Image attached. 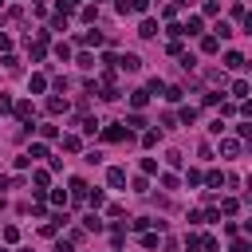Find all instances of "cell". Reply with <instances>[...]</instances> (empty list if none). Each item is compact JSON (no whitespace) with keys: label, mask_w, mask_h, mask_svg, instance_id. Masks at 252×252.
I'll return each instance as SVG.
<instances>
[{"label":"cell","mask_w":252,"mask_h":252,"mask_svg":"<svg viewBox=\"0 0 252 252\" xmlns=\"http://www.w3.org/2000/svg\"><path fill=\"white\" fill-rule=\"evenodd\" d=\"M233 252H248V240H233Z\"/></svg>","instance_id":"60d3db41"},{"label":"cell","mask_w":252,"mask_h":252,"mask_svg":"<svg viewBox=\"0 0 252 252\" xmlns=\"http://www.w3.org/2000/svg\"><path fill=\"white\" fill-rule=\"evenodd\" d=\"M146 103H150V91H134V94H130V107H134V110H142Z\"/></svg>","instance_id":"9c48e42d"},{"label":"cell","mask_w":252,"mask_h":252,"mask_svg":"<svg viewBox=\"0 0 252 252\" xmlns=\"http://www.w3.org/2000/svg\"><path fill=\"white\" fill-rule=\"evenodd\" d=\"M99 134H103L107 142H122V138H126V130H122V122H110V126H99Z\"/></svg>","instance_id":"6da1fadb"},{"label":"cell","mask_w":252,"mask_h":252,"mask_svg":"<svg viewBox=\"0 0 252 252\" xmlns=\"http://www.w3.org/2000/svg\"><path fill=\"white\" fill-rule=\"evenodd\" d=\"M79 126H83V134H99V118H79Z\"/></svg>","instance_id":"ffe728a7"},{"label":"cell","mask_w":252,"mask_h":252,"mask_svg":"<svg viewBox=\"0 0 252 252\" xmlns=\"http://www.w3.org/2000/svg\"><path fill=\"white\" fill-rule=\"evenodd\" d=\"M12 110H16V118H20L24 126L32 122V103H12Z\"/></svg>","instance_id":"5b68a950"},{"label":"cell","mask_w":252,"mask_h":252,"mask_svg":"<svg viewBox=\"0 0 252 252\" xmlns=\"http://www.w3.org/2000/svg\"><path fill=\"white\" fill-rule=\"evenodd\" d=\"M0 252H8V248H0Z\"/></svg>","instance_id":"f6af8a7d"},{"label":"cell","mask_w":252,"mask_h":252,"mask_svg":"<svg viewBox=\"0 0 252 252\" xmlns=\"http://www.w3.org/2000/svg\"><path fill=\"white\" fill-rule=\"evenodd\" d=\"M83 229H91V233H99V229H103V220L94 217V213H87V217H83Z\"/></svg>","instance_id":"d6986e66"},{"label":"cell","mask_w":252,"mask_h":252,"mask_svg":"<svg viewBox=\"0 0 252 252\" xmlns=\"http://www.w3.org/2000/svg\"><path fill=\"white\" fill-rule=\"evenodd\" d=\"M12 110V99H8V94H0V114H8Z\"/></svg>","instance_id":"74e56055"},{"label":"cell","mask_w":252,"mask_h":252,"mask_svg":"<svg viewBox=\"0 0 252 252\" xmlns=\"http://www.w3.org/2000/svg\"><path fill=\"white\" fill-rule=\"evenodd\" d=\"M201 28H205V20H201V16H189V20L181 24V36H201Z\"/></svg>","instance_id":"7a4b0ae2"},{"label":"cell","mask_w":252,"mask_h":252,"mask_svg":"<svg viewBox=\"0 0 252 252\" xmlns=\"http://www.w3.org/2000/svg\"><path fill=\"white\" fill-rule=\"evenodd\" d=\"M75 4H79V0H59V8H63V12H67V8H75Z\"/></svg>","instance_id":"b9f144b4"},{"label":"cell","mask_w":252,"mask_h":252,"mask_svg":"<svg viewBox=\"0 0 252 252\" xmlns=\"http://www.w3.org/2000/svg\"><path fill=\"white\" fill-rule=\"evenodd\" d=\"M55 55H59L63 63H67V59H71V47H67V44H63V40H59V44H55Z\"/></svg>","instance_id":"f1b7e54d"},{"label":"cell","mask_w":252,"mask_h":252,"mask_svg":"<svg viewBox=\"0 0 252 252\" xmlns=\"http://www.w3.org/2000/svg\"><path fill=\"white\" fill-rule=\"evenodd\" d=\"M55 252H75V248H71V240H59V244H55Z\"/></svg>","instance_id":"ab89813d"},{"label":"cell","mask_w":252,"mask_h":252,"mask_svg":"<svg viewBox=\"0 0 252 252\" xmlns=\"http://www.w3.org/2000/svg\"><path fill=\"white\" fill-rule=\"evenodd\" d=\"M0 51H12V36H4V32H0Z\"/></svg>","instance_id":"f35d334b"},{"label":"cell","mask_w":252,"mask_h":252,"mask_svg":"<svg viewBox=\"0 0 252 252\" xmlns=\"http://www.w3.org/2000/svg\"><path fill=\"white\" fill-rule=\"evenodd\" d=\"M94 4H99V0H94Z\"/></svg>","instance_id":"bcb514c9"},{"label":"cell","mask_w":252,"mask_h":252,"mask_svg":"<svg viewBox=\"0 0 252 252\" xmlns=\"http://www.w3.org/2000/svg\"><path fill=\"white\" fill-rule=\"evenodd\" d=\"M150 8V0H130V12H146Z\"/></svg>","instance_id":"8d00e7d4"},{"label":"cell","mask_w":252,"mask_h":252,"mask_svg":"<svg viewBox=\"0 0 252 252\" xmlns=\"http://www.w3.org/2000/svg\"><path fill=\"white\" fill-rule=\"evenodd\" d=\"M20 252H32V248H20Z\"/></svg>","instance_id":"7bdbcfd3"},{"label":"cell","mask_w":252,"mask_h":252,"mask_svg":"<svg viewBox=\"0 0 252 252\" xmlns=\"http://www.w3.org/2000/svg\"><path fill=\"white\" fill-rule=\"evenodd\" d=\"M114 67H122V71H138V67H142V59L126 51V55H118V63H114Z\"/></svg>","instance_id":"277c9868"},{"label":"cell","mask_w":252,"mask_h":252,"mask_svg":"<svg viewBox=\"0 0 252 252\" xmlns=\"http://www.w3.org/2000/svg\"><path fill=\"white\" fill-rule=\"evenodd\" d=\"M146 91H150V94H162V91H166V83H162V79H150V87H146Z\"/></svg>","instance_id":"e575fe53"},{"label":"cell","mask_w":252,"mask_h":252,"mask_svg":"<svg viewBox=\"0 0 252 252\" xmlns=\"http://www.w3.org/2000/svg\"><path fill=\"white\" fill-rule=\"evenodd\" d=\"M122 126H130V130H142V126H146V118H142V114H138V110H134V114H130V118H126V122H122Z\"/></svg>","instance_id":"603a6c76"},{"label":"cell","mask_w":252,"mask_h":252,"mask_svg":"<svg viewBox=\"0 0 252 252\" xmlns=\"http://www.w3.org/2000/svg\"><path fill=\"white\" fill-rule=\"evenodd\" d=\"M83 142H79V134H63V150H67V154H75Z\"/></svg>","instance_id":"2e32d148"},{"label":"cell","mask_w":252,"mask_h":252,"mask_svg":"<svg viewBox=\"0 0 252 252\" xmlns=\"http://www.w3.org/2000/svg\"><path fill=\"white\" fill-rule=\"evenodd\" d=\"M28 87H32V94H40V91H47V79H44V75H32Z\"/></svg>","instance_id":"7402d4cb"},{"label":"cell","mask_w":252,"mask_h":252,"mask_svg":"<svg viewBox=\"0 0 252 252\" xmlns=\"http://www.w3.org/2000/svg\"><path fill=\"white\" fill-rule=\"evenodd\" d=\"M75 63H79V67H83V71H91V67H94V55H87V51H83V55H79Z\"/></svg>","instance_id":"4dcf8cb0"},{"label":"cell","mask_w":252,"mask_h":252,"mask_svg":"<svg viewBox=\"0 0 252 252\" xmlns=\"http://www.w3.org/2000/svg\"><path fill=\"white\" fill-rule=\"evenodd\" d=\"M142 248H158V233H142Z\"/></svg>","instance_id":"836d02e7"},{"label":"cell","mask_w":252,"mask_h":252,"mask_svg":"<svg viewBox=\"0 0 252 252\" xmlns=\"http://www.w3.org/2000/svg\"><path fill=\"white\" fill-rule=\"evenodd\" d=\"M217 47H220V40H217V36H205V40H201V51H205V55H213Z\"/></svg>","instance_id":"44dd1931"},{"label":"cell","mask_w":252,"mask_h":252,"mask_svg":"<svg viewBox=\"0 0 252 252\" xmlns=\"http://www.w3.org/2000/svg\"><path fill=\"white\" fill-rule=\"evenodd\" d=\"M87 201H91V205H94V209H99V205H103V201H107V193H103V189H94V193H87Z\"/></svg>","instance_id":"4316f807"},{"label":"cell","mask_w":252,"mask_h":252,"mask_svg":"<svg viewBox=\"0 0 252 252\" xmlns=\"http://www.w3.org/2000/svg\"><path fill=\"white\" fill-rule=\"evenodd\" d=\"M51 28H55V32H67V12H63V8L51 16Z\"/></svg>","instance_id":"4fadbf2b"},{"label":"cell","mask_w":252,"mask_h":252,"mask_svg":"<svg viewBox=\"0 0 252 252\" xmlns=\"http://www.w3.org/2000/svg\"><path fill=\"white\" fill-rule=\"evenodd\" d=\"M71 197H75V201H83V197H87V181L71 177Z\"/></svg>","instance_id":"30bf717a"},{"label":"cell","mask_w":252,"mask_h":252,"mask_svg":"<svg viewBox=\"0 0 252 252\" xmlns=\"http://www.w3.org/2000/svg\"><path fill=\"white\" fill-rule=\"evenodd\" d=\"M213 32H217V40H229V36H233V28H229V24H225V20H220V24H217V28H213Z\"/></svg>","instance_id":"d4e9b609"},{"label":"cell","mask_w":252,"mask_h":252,"mask_svg":"<svg viewBox=\"0 0 252 252\" xmlns=\"http://www.w3.org/2000/svg\"><path fill=\"white\" fill-rule=\"evenodd\" d=\"M142 173H158V162H154V158H142Z\"/></svg>","instance_id":"d590c367"},{"label":"cell","mask_w":252,"mask_h":252,"mask_svg":"<svg viewBox=\"0 0 252 252\" xmlns=\"http://www.w3.org/2000/svg\"><path fill=\"white\" fill-rule=\"evenodd\" d=\"M107 185H110V189H122V185H126V170L110 166V170H107Z\"/></svg>","instance_id":"3957f363"},{"label":"cell","mask_w":252,"mask_h":252,"mask_svg":"<svg viewBox=\"0 0 252 252\" xmlns=\"http://www.w3.org/2000/svg\"><path fill=\"white\" fill-rule=\"evenodd\" d=\"M79 44H103V32H79Z\"/></svg>","instance_id":"7c38bea8"},{"label":"cell","mask_w":252,"mask_h":252,"mask_svg":"<svg viewBox=\"0 0 252 252\" xmlns=\"http://www.w3.org/2000/svg\"><path fill=\"white\" fill-rule=\"evenodd\" d=\"M63 110H67V103H63V99H55V94H51V99H47V114H63Z\"/></svg>","instance_id":"e0dca14e"},{"label":"cell","mask_w":252,"mask_h":252,"mask_svg":"<svg viewBox=\"0 0 252 252\" xmlns=\"http://www.w3.org/2000/svg\"><path fill=\"white\" fill-rule=\"evenodd\" d=\"M0 236H4L8 244H16V240H20V229H16V225H8V229H4V233H0Z\"/></svg>","instance_id":"484cf974"},{"label":"cell","mask_w":252,"mask_h":252,"mask_svg":"<svg viewBox=\"0 0 252 252\" xmlns=\"http://www.w3.org/2000/svg\"><path fill=\"white\" fill-rule=\"evenodd\" d=\"M150 225H158V220H150V217H138V220H134V233H146Z\"/></svg>","instance_id":"83f0119b"},{"label":"cell","mask_w":252,"mask_h":252,"mask_svg":"<svg viewBox=\"0 0 252 252\" xmlns=\"http://www.w3.org/2000/svg\"><path fill=\"white\" fill-rule=\"evenodd\" d=\"M40 138H44V142L59 138V130H55V122H44V126H40Z\"/></svg>","instance_id":"9a60e30c"},{"label":"cell","mask_w":252,"mask_h":252,"mask_svg":"<svg viewBox=\"0 0 252 252\" xmlns=\"http://www.w3.org/2000/svg\"><path fill=\"white\" fill-rule=\"evenodd\" d=\"M138 36H142V40H154V36H158V24H154V20H142V24H138Z\"/></svg>","instance_id":"8992f818"},{"label":"cell","mask_w":252,"mask_h":252,"mask_svg":"<svg viewBox=\"0 0 252 252\" xmlns=\"http://www.w3.org/2000/svg\"><path fill=\"white\" fill-rule=\"evenodd\" d=\"M181 122H185V126L197 122V110H193V107H181Z\"/></svg>","instance_id":"1f68e13d"},{"label":"cell","mask_w":252,"mask_h":252,"mask_svg":"<svg viewBox=\"0 0 252 252\" xmlns=\"http://www.w3.org/2000/svg\"><path fill=\"white\" fill-rule=\"evenodd\" d=\"M162 94H166V99H170V103H181V94H185V91H181V87H166Z\"/></svg>","instance_id":"cb8c5ba5"},{"label":"cell","mask_w":252,"mask_h":252,"mask_svg":"<svg viewBox=\"0 0 252 252\" xmlns=\"http://www.w3.org/2000/svg\"><path fill=\"white\" fill-rule=\"evenodd\" d=\"M236 209H240V201H236V197H225V201H220V209H217V213H225V217H233Z\"/></svg>","instance_id":"8fae6325"},{"label":"cell","mask_w":252,"mask_h":252,"mask_svg":"<svg viewBox=\"0 0 252 252\" xmlns=\"http://www.w3.org/2000/svg\"><path fill=\"white\" fill-rule=\"evenodd\" d=\"M28 158H47V146H44V142H36V146L28 150Z\"/></svg>","instance_id":"d6a6232c"},{"label":"cell","mask_w":252,"mask_h":252,"mask_svg":"<svg viewBox=\"0 0 252 252\" xmlns=\"http://www.w3.org/2000/svg\"><path fill=\"white\" fill-rule=\"evenodd\" d=\"M220 154H225V158H236V154H240V142H236V138H225V142H220Z\"/></svg>","instance_id":"ba28073f"},{"label":"cell","mask_w":252,"mask_h":252,"mask_svg":"<svg viewBox=\"0 0 252 252\" xmlns=\"http://www.w3.org/2000/svg\"><path fill=\"white\" fill-rule=\"evenodd\" d=\"M225 67H229V71H240V67H244V55H240V51H229V55H225Z\"/></svg>","instance_id":"52a82bcc"},{"label":"cell","mask_w":252,"mask_h":252,"mask_svg":"<svg viewBox=\"0 0 252 252\" xmlns=\"http://www.w3.org/2000/svg\"><path fill=\"white\" fill-rule=\"evenodd\" d=\"M233 99H240V103L248 99V83H244V79H236V83H233Z\"/></svg>","instance_id":"5bb4252c"},{"label":"cell","mask_w":252,"mask_h":252,"mask_svg":"<svg viewBox=\"0 0 252 252\" xmlns=\"http://www.w3.org/2000/svg\"><path fill=\"white\" fill-rule=\"evenodd\" d=\"M0 8H4V0H0Z\"/></svg>","instance_id":"ee69618b"},{"label":"cell","mask_w":252,"mask_h":252,"mask_svg":"<svg viewBox=\"0 0 252 252\" xmlns=\"http://www.w3.org/2000/svg\"><path fill=\"white\" fill-rule=\"evenodd\" d=\"M47 181H51V173H47V170H36V193H44Z\"/></svg>","instance_id":"ac0fdd59"},{"label":"cell","mask_w":252,"mask_h":252,"mask_svg":"<svg viewBox=\"0 0 252 252\" xmlns=\"http://www.w3.org/2000/svg\"><path fill=\"white\" fill-rule=\"evenodd\" d=\"M83 20H87V24H94V20H99V4H91V8H83Z\"/></svg>","instance_id":"f546056e"}]
</instances>
